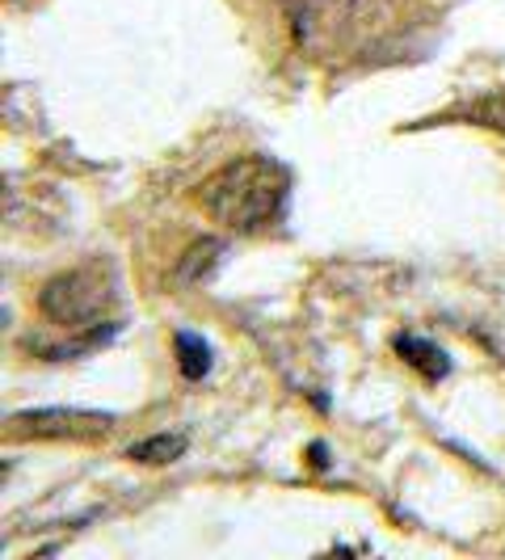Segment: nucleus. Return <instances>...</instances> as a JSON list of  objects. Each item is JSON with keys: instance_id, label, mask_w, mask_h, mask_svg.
Returning a JSON list of instances; mask_svg holds the SVG:
<instances>
[{"instance_id": "obj_1", "label": "nucleus", "mask_w": 505, "mask_h": 560, "mask_svg": "<svg viewBox=\"0 0 505 560\" xmlns=\"http://www.w3.org/2000/svg\"><path fill=\"white\" fill-rule=\"evenodd\" d=\"M291 190V173L270 161V156H236L232 165L211 173L198 186V202L215 224L232 232H252V228L279 220Z\"/></svg>"}, {"instance_id": "obj_2", "label": "nucleus", "mask_w": 505, "mask_h": 560, "mask_svg": "<svg viewBox=\"0 0 505 560\" xmlns=\"http://www.w3.org/2000/svg\"><path fill=\"white\" fill-rule=\"evenodd\" d=\"M114 300H118V275L106 261H89L77 270H63L38 291V312L59 329H93L110 325Z\"/></svg>"}, {"instance_id": "obj_3", "label": "nucleus", "mask_w": 505, "mask_h": 560, "mask_svg": "<svg viewBox=\"0 0 505 560\" xmlns=\"http://www.w3.org/2000/svg\"><path fill=\"white\" fill-rule=\"evenodd\" d=\"M9 421L30 439H97L114 425V413H97V409H26V413H13Z\"/></svg>"}, {"instance_id": "obj_4", "label": "nucleus", "mask_w": 505, "mask_h": 560, "mask_svg": "<svg viewBox=\"0 0 505 560\" xmlns=\"http://www.w3.org/2000/svg\"><path fill=\"white\" fill-rule=\"evenodd\" d=\"M396 354H400L409 366H418L421 375H430V380H443V375L450 371L447 354H443L434 341H425V337L400 334V337H396Z\"/></svg>"}, {"instance_id": "obj_5", "label": "nucleus", "mask_w": 505, "mask_h": 560, "mask_svg": "<svg viewBox=\"0 0 505 560\" xmlns=\"http://www.w3.org/2000/svg\"><path fill=\"white\" fill-rule=\"evenodd\" d=\"M220 257H224V245H220L215 236H202V241H195V245H190L186 261L177 266V279L186 282V287L207 282V279H211V270L220 266Z\"/></svg>"}, {"instance_id": "obj_6", "label": "nucleus", "mask_w": 505, "mask_h": 560, "mask_svg": "<svg viewBox=\"0 0 505 560\" xmlns=\"http://www.w3.org/2000/svg\"><path fill=\"white\" fill-rule=\"evenodd\" d=\"M173 346H177V363H181V375H186V380H202V375L211 371V346L198 334H177Z\"/></svg>"}, {"instance_id": "obj_7", "label": "nucleus", "mask_w": 505, "mask_h": 560, "mask_svg": "<svg viewBox=\"0 0 505 560\" xmlns=\"http://www.w3.org/2000/svg\"><path fill=\"white\" fill-rule=\"evenodd\" d=\"M181 451H186V439H181V434H156V439L136 443V447L127 451V459H136V464H173Z\"/></svg>"}, {"instance_id": "obj_8", "label": "nucleus", "mask_w": 505, "mask_h": 560, "mask_svg": "<svg viewBox=\"0 0 505 560\" xmlns=\"http://www.w3.org/2000/svg\"><path fill=\"white\" fill-rule=\"evenodd\" d=\"M472 118H477V122H484V127H497V131H505V89L489 93V97H480L477 106H472Z\"/></svg>"}]
</instances>
